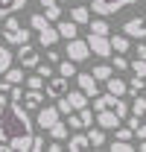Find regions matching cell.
I'll return each mask as SVG.
<instances>
[{
	"mask_svg": "<svg viewBox=\"0 0 146 152\" xmlns=\"http://www.w3.org/2000/svg\"><path fill=\"white\" fill-rule=\"evenodd\" d=\"M88 47H91L93 56H99V58H108V56H111V41H108V35L88 32Z\"/></svg>",
	"mask_w": 146,
	"mask_h": 152,
	"instance_id": "obj_6",
	"label": "cell"
},
{
	"mask_svg": "<svg viewBox=\"0 0 146 152\" xmlns=\"http://www.w3.org/2000/svg\"><path fill=\"white\" fill-rule=\"evenodd\" d=\"M73 79L79 82V91H85L88 96H96V94H99V88H96V79H93V73H76Z\"/></svg>",
	"mask_w": 146,
	"mask_h": 152,
	"instance_id": "obj_13",
	"label": "cell"
},
{
	"mask_svg": "<svg viewBox=\"0 0 146 152\" xmlns=\"http://www.w3.org/2000/svg\"><path fill=\"white\" fill-rule=\"evenodd\" d=\"M126 126L134 132L137 140L146 137V99L140 94L134 96V105H131V111H128V117H126Z\"/></svg>",
	"mask_w": 146,
	"mask_h": 152,
	"instance_id": "obj_3",
	"label": "cell"
},
{
	"mask_svg": "<svg viewBox=\"0 0 146 152\" xmlns=\"http://www.w3.org/2000/svg\"><path fill=\"white\" fill-rule=\"evenodd\" d=\"M123 32L128 38H137V41H146V18H131L123 23Z\"/></svg>",
	"mask_w": 146,
	"mask_h": 152,
	"instance_id": "obj_9",
	"label": "cell"
},
{
	"mask_svg": "<svg viewBox=\"0 0 146 152\" xmlns=\"http://www.w3.org/2000/svg\"><path fill=\"white\" fill-rule=\"evenodd\" d=\"M47 61H50V64H53V67H55V64L61 61V53H55L53 47H47Z\"/></svg>",
	"mask_w": 146,
	"mask_h": 152,
	"instance_id": "obj_40",
	"label": "cell"
},
{
	"mask_svg": "<svg viewBox=\"0 0 146 152\" xmlns=\"http://www.w3.org/2000/svg\"><path fill=\"white\" fill-rule=\"evenodd\" d=\"M64 56L70 58V61H85V58H91V47H88V41H79V38H70L67 41V53Z\"/></svg>",
	"mask_w": 146,
	"mask_h": 152,
	"instance_id": "obj_7",
	"label": "cell"
},
{
	"mask_svg": "<svg viewBox=\"0 0 146 152\" xmlns=\"http://www.w3.org/2000/svg\"><path fill=\"white\" fill-rule=\"evenodd\" d=\"M32 120L20 102L0 105V143H9L12 152H29L32 146Z\"/></svg>",
	"mask_w": 146,
	"mask_h": 152,
	"instance_id": "obj_1",
	"label": "cell"
},
{
	"mask_svg": "<svg viewBox=\"0 0 146 152\" xmlns=\"http://www.w3.org/2000/svg\"><path fill=\"white\" fill-rule=\"evenodd\" d=\"M143 6H146V0H143Z\"/></svg>",
	"mask_w": 146,
	"mask_h": 152,
	"instance_id": "obj_46",
	"label": "cell"
},
{
	"mask_svg": "<svg viewBox=\"0 0 146 152\" xmlns=\"http://www.w3.org/2000/svg\"><path fill=\"white\" fill-rule=\"evenodd\" d=\"M44 91H47L50 96H55V99H58V96H64V94H67V79L53 73L47 82H44Z\"/></svg>",
	"mask_w": 146,
	"mask_h": 152,
	"instance_id": "obj_10",
	"label": "cell"
},
{
	"mask_svg": "<svg viewBox=\"0 0 146 152\" xmlns=\"http://www.w3.org/2000/svg\"><path fill=\"white\" fill-rule=\"evenodd\" d=\"M18 61H20V67H35L38 61H41L38 53H35V47H29V41L18 47Z\"/></svg>",
	"mask_w": 146,
	"mask_h": 152,
	"instance_id": "obj_11",
	"label": "cell"
},
{
	"mask_svg": "<svg viewBox=\"0 0 146 152\" xmlns=\"http://www.w3.org/2000/svg\"><path fill=\"white\" fill-rule=\"evenodd\" d=\"M91 143H88V134H82V132H76L67 137V149L70 152H82V149H88Z\"/></svg>",
	"mask_w": 146,
	"mask_h": 152,
	"instance_id": "obj_18",
	"label": "cell"
},
{
	"mask_svg": "<svg viewBox=\"0 0 146 152\" xmlns=\"http://www.w3.org/2000/svg\"><path fill=\"white\" fill-rule=\"evenodd\" d=\"M137 58H146V44H143V41L137 44Z\"/></svg>",
	"mask_w": 146,
	"mask_h": 152,
	"instance_id": "obj_43",
	"label": "cell"
},
{
	"mask_svg": "<svg viewBox=\"0 0 146 152\" xmlns=\"http://www.w3.org/2000/svg\"><path fill=\"white\" fill-rule=\"evenodd\" d=\"M67 102H70V108L73 111H79V108H85V105H88V94H85V91H67Z\"/></svg>",
	"mask_w": 146,
	"mask_h": 152,
	"instance_id": "obj_19",
	"label": "cell"
},
{
	"mask_svg": "<svg viewBox=\"0 0 146 152\" xmlns=\"http://www.w3.org/2000/svg\"><path fill=\"white\" fill-rule=\"evenodd\" d=\"M26 6V0H0V18H6V15H15L18 9Z\"/></svg>",
	"mask_w": 146,
	"mask_h": 152,
	"instance_id": "obj_21",
	"label": "cell"
},
{
	"mask_svg": "<svg viewBox=\"0 0 146 152\" xmlns=\"http://www.w3.org/2000/svg\"><path fill=\"white\" fill-rule=\"evenodd\" d=\"M114 70H128V61H126L123 53H120V56H114Z\"/></svg>",
	"mask_w": 146,
	"mask_h": 152,
	"instance_id": "obj_39",
	"label": "cell"
},
{
	"mask_svg": "<svg viewBox=\"0 0 146 152\" xmlns=\"http://www.w3.org/2000/svg\"><path fill=\"white\" fill-rule=\"evenodd\" d=\"M128 67H131V73H134V76L146 79V58H134V61H131Z\"/></svg>",
	"mask_w": 146,
	"mask_h": 152,
	"instance_id": "obj_31",
	"label": "cell"
},
{
	"mask_svg": "<svg viewBox=\"0 0 146 152\" xmlns=\"http://www.w3.org/2000/svg\"><path fill=\"white\" fill-rule=\"evenodd\" d=\"M105 88H108V94H114V96H126L128 94V82L126 79H117L114 73L105 79Z\"/></svg>",
	"mask_w": 146,
	"mask_h": 152,
	"instance_id": "obj_15",
	"label": "cell"
},
{
	"mask_svg": "<svg viewBox=\"0 0 146 152\" xmlns=\"http://www.w3.org/2000/svg\"><path fill=\"white\" fill-rule=\"evenodd\" d=\"M55 67H58V76H64V79H73V76L79 73L76 70V61H70V58H61Z\"/></svg>",
	"mask_w": 146,
	"mask_h": 152,
	"instance_id": "obj_24",
	"label": "cell"
},
{
	"mask_svg": "<svg viewBox=\"0 0 146 152\" xmlns=\"http://www.w3.org/2000/svg\"><path fill=\"white\" fill-rule=\"evenodd\" d=\"M111 111L117 114L120 120H126V117H128V111H131V105H128L123 96H111Z\"/></svg>",
	"mask_w": 146,
	"mask_h": 152,
	"instance_id": "obj_20",
	"label": "cell"
},
{
	"mask_svg": "<svg viewBox=\"0 0 146 152\" xmlns=\"http://www.w3.org/2000/svg\"><path fill=\"white\" fill-rule=\"evenodd\" d=\"M123 120L117 117V114L111 111V108H102V111H96V126H102V129H117Z\"/></svg>",
	"mask_w": 146,
	"mask_h": 152,
	"instance_id": "obj_14",
	"label": "cell"
},
{
	"mask_svg": "<svg viewBox=\"0 0 146 152\" xmlns=\"http://www.w3.org/2000/svg\"><path fill=\"white\" fill-rule=\"evenodd\" d=\"M140 91H146V79H140V76H134V79L128 82V94H131V96H137Z\"/></svg>",
	"mask_w": 146,
	"mask_h": 152,
	"instance_id": "obj_30",
	"label": "cell"
},
{
	"mask_svg": "<svg viewBox=\"0 0 146 152\" xmlns=\"http://www.w3.org/2000/svg\"><path fill=\"white\" fill-rule=\"evenodd\" d=\"M67 132H70V126H67V123H61V120H58L55 126L47 129V134H50L53 140H67Z\"/></svg>",
	"mask_w": 146,
	"mask_h": 152,
	"instance_id": "obj_25",
	"label": "cell"
},
{
	"mask_svg": "<svg viewBox=\"0 0 146 152\" xmlns=\"http://www.w3.org/2000/svg\"><path fill=\"white\" fill-rule=\"evenodd\" d=\"M44 149H47L44 134H32V146H29V152H44Z\"/></svg>",
	"mask_w": 146,
	"mask_h": 152,
	"instance_id": "obj_38",
	"label": "cell"
},
{
	"mask_svg": "<svg viewBox=\"0 0 146 152\" xmlns=\"http://www.w3.org/2000/svg\"><path fill=\"white\" fill-rule=\"evenodd\" d=\"M111 41V53H128V44H131V38L126 32H117V35H108Z\"/></svg>",
	"mask_w": 146,
	"mask_h": 152,
	"instance_id": "obj_17",
	"label": "cell"
},
{
	"mask_svg": "<svg viewBox=\"0 0 146 152\" xmlns=\"http://www.w3.org/2000/svg\"><path fill=\"white\" fill-rule=\"evenodd\" d=\"M41 9L50 20H58L61 18V9H58V0H41Z\"/></svg>",
	"mask_w": 146,
	"mask_h": 152,
	"instance_id": "obj_23",
	"label": "cell"
},
{
	"mask_svg": "<svg viewBox=\"0 0 146 152\" xmlns=\"http://www.w3.org/2000/svg\"><path fill=\"white\" fill-rule=\"evenodd\" d=\"M140 152H146V137H140V146H137Z\"/></svg>",
	"mask_w": 146,
	"mask_h": 152,
	"instance_id": "obj_44",
	"label": "cell"
},
{
	"mask_svg": "<svg viewBox=\"0 0 146 152\" xmlns=\"http://www.w3.org/2000/svg\"><path fill=\"white\" fill-rule=\"evenodd\" d=\"M3 76H6V82H12V85H23V79H26L23 67H9Z\"/></svg>",
	"mask_w": 146,
	"mask_h": 152,
	"instance_id": "obj_28",
	"label": "cell"
},
{
	"mask_svg": "<svg viewBox=\"0 0 146 152\" xmlns=\"http://www.w3.org/2000/svg\"><path fill=\"white\" fill-rule=\"evenodd\" d=\"M12 61H15V56H12V50L0 44V76H3L6 70H9V67H12Z\"/></svg>",
	"mask_w": 146,
	"mask_h": 152,
	"instance_id": "obj_26",
	"label": "cell"
},
{
	"mask_svg": "<svg viewBox=\"0 0 146 152\" xmlns=\"http://www.w3.org/2000/svg\"><path fill=\"white\" fill-rule=\"evenodd\" d=\"M70 20H76L79 26L91 20V6H73L70 9Z\"/></svg>",
	"mask_w": 146,
	"mask_h": 152,
	"instance_id": "obj_22",
	"label": "cell"
},
{
	"mask_svg": "<svg viewBox=\"0 0 146 152\" xmlns=\"http://www.w3.org/2000/svg\"><path fill=\"white\" fill-rule=\"evenodd\" d=\"M23 82H26V88H35V91H44V82H47V79L35 73V76H26Z\"/></svg>",
	"mask_w": 146,
	"mask_h": 152,
	"instance_id": "obj_32",
	"label": "cell"
},
{
	"mask_svg": "<svg viewBox=\"0 0 146 152\" xmlns=\"http://www.w3.org/2000/svg\"><path fill=\"white\" fill-rule=\"evenodd\" d=\"M67 126H70V129H73V132H79V129H85V126H82V117H79V111H76V114H67Z\"/></svg>",
	"mask_w": 146,
	"mask_h": 152,
	"instance_id": "obj_37",
	"label": "cell"
},
{
	"mask_svg": "<svg viewBox=\"0 0 146 152\" xmlns=\"http://www.w3.org/2000/svg\"><path fill=\"white\" fill-rule=\"evenodd\" d=\"M47 152H61V140H53V137H50V143H47Z\"/></svg>",
	"mask_w": 146,
	"mask_h": 152,
	"instance_id": "obj_42",
	"label": "cell"
},
{
	"mask_svg": "<svg viewBox=\"0 0 146 152\" xmlns=\"http://www.w3.org/2000/svg\"><path fill=\"white\" fill-rule=\"evenodd\" d=\"M88 23H91V32H99V35H108V32H111L108 23H105L102 18H99V20H88Z\"/></svg>",
	"mask_w": 146,
	"mask_h": 152,
	"instance_id": "obj_34",
	"label": "cell"
},
{
	"mask_svg": "<svg viewBox=\"0 0 146 152\" xmlns=\"http://www.w3.org/2000/svg\"><path fill=\"white\" fill-rule=\"evenodd\" d=\"M55 108H58L61 114H70V111H73V108H70V102H67V96H58V105H55Z\"/></svg>",
	"mask_w": 146,
	"mask_h": 152,
	"instance_id": "obj_41",
	"label": "cell"
},
{
	"mask_svg": "<svg viewBox=\"0 0 146 152\" xmlns=\"http://www.w3.org/2000/svg\"><path fill=\"white\" fill-rule=\"evenodd\" d=\"M134 3L137 0H91V12L99 15V18H108V15L126 9V6H134Z\"/></svg>",
	"mask_w": 146,
	"mask_h": 152,
	"instance_id": "obj_5",
	"label": "cell"
},
{
	"mask_svg": "<svg viewBox=\"0 0 146 152\" xmlns=\"http://www.w3.org/2000/svg\"><path fill=\"white\" fill-rule=\"evenodd\" d=\"M29 26L38 32V41H41V47H53L55 41H58V29L53 26V20L47 18L44 12H35V15L29 18Z\"/></svg>",
	"mask_w": 146,
	"mask_h": 152,
	"instance_id": "obj_2",
	"label": "cell"
},
{
	"mask_svg": "<svg viewBox=\"0 0 146 152\" xmlns=\"http://www.w3.org/2000/svg\"><path fill=\"white\" fill-rule=\"evenodd\" d=\"M58 3H70V0H58Z\"/></svg>",
	"mask_w": 146,
	"mask_h": 152,
	"instance_id": "obj_45",
	"label": "cell"
},
{
	"mask_svg": "<svg viewBox=\"0 0 146 152\" xmlns=\"http://www.w3.org/2000/svg\"><path fill=\"white\" fill-rule=\"evenodd\" d=\"M35 70H38V76H44V79H50V76L55 73V70H53V64H50V61H38V64H35Z\"/></svg>",
	"mask_w": 146,
	"mask_h": 152,
	"instance_id": "obj_35",
	"label": "cell"
},
{
	"mask_svg": "<svg viewBox=\"0 0 146 152\" xmlns=\"http://www.w3.org/2000/svg\"><path fill=\"white\" fill-rule=\"evenodd\" d=\"M55 29H58V38H64V41H70V38L79 35V23L76 20H58Z\"/></svg>",
	"mask_w": 146,
	"mask_h": 152,
	"instance_id": "obj_16",
	"label": "cell"
},
{
	"mask_svg": "<svg viewBox=\"0 0 146 152\" xmlns=\"http://www.w3.org/2000/svg\"><path fill=\"white\" fill-rule=\"evenodd\" d=\"M58 120H61V111H58L55 105H41V108H38V129H41V132H47Z\"/></svg>",
	"mask_w": 146,
	"mask_h": 152,
	"instance_id": "obj_8",
	"label": "cell"
},
{
	"mask_svg": "<svg viewBox=\"0 0 146 152\" xmlns=\"http://www.w3.org/2000/svg\"><path fill=\"white\" fill-rule=\"evenodd\" d=\"M91 73H93V79H108V76L114 73V70H111L108 64H96V67H93Z\"/></svg>",
	"mask_w": 146,
	"mask_h": 152,
	"instance_id": "obj_36",
	"label": "cell"
},
{
	"mask_svg": "<svg viewBox=\"0 0 146 152\" xmlns=\"http://www.w3.org/2000/svg\"><path fill=\"white\" fill-rule=\"evenodd\" d=\"M88 143H91V146H105V129H102V126L91 129V132H88Z\"/></svg>",
	"mask_w": 146,
	"mask_h": 152,
	"instance_id": "obj_27",
	"label": "cell"
},
{
	"mask_svg": "<svg viewBox=\"0 0 146 152\" xmlns=\"http://www.w3.org/2000/svg\"><path fill=\"white\" fill-rule=\"evenodd\" d=\"M111 149H114V152H134L137 146H134L131 140H120V137H114V143H111Z\"/></svg>",
	"mask_w": 146,
	"mask_h": 152,
	"instance_id": "obj_29",
	"label": "cell"
},
{
	"mask_svg": "<svg viewBox=\"0 0 146 152\" xmlns=\"http://www.w3.org/2000/svg\"><path fill=\"white\" fill-rule=\"evenodd\" d=\"M9 99H12V82H6V79H3V82H0V105H3V102H9Z\"/></svg>",
	"mask_w": 146,
	"mask_h": 152,
	"instance_id": "obj_33",
	"label": "cell"
},
{
	"mask_svg": "<svg viewBox=\"0 0 146 152\" xmlns=\"http://www.w3.org/2000/svg\"><path fill=\"white\" fill-rule=\"evenodd\" d=\"M20 105H23L26 111H38V108L44 105V94H41V91H35V88H29L26 94L20 96Z\"/></svg>",
	"mask_w": 146,
	"mask_h": 152,
	"instance_id": "obj_12",
	"label": "cell"
},
{
	"mask_svg": "<svg viewBox=\"0 0 146 152\" xmlns=\"http://www.w3.org/2000/svg\"><path fill=\"white\" fill-rule=\"evenodd\" d=\"M3 41H6V44H15V47H20V44L29 41V32L23 29V23H20L15 15H6V18H3Z\"/></svg>",
	"mask_w": 146,
	"mask_h": 152,
	"instance_id": "obj_4",
	"label": "cell"
}]
</instances>
